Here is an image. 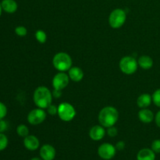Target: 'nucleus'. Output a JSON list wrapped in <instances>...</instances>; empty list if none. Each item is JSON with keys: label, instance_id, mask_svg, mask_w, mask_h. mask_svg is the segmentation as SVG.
<instances>
[{"label": "nucleus", "instance_id": "f257e3e1", "mask_svg": "<svg viewBox=\"0 0 160 160\" xmlns=\"http://www.w3.org/2000/svg\"><path fill=\"white\" fill-rule=\"evenodd\" d=\"M98 122L104 128L115 126L119 119L118 110L113 106H106L98 113Z\"/></svg>", "mask_w": 160, "mask_h": 160}, {"label": "nucleus", "instance_id": "f03ea898", "mask_svg": "<svg viewBox=\"0 0 160 160\" xmlns=\"http://www.w3.org/2000/svg\"><path fill=\"white\" fill-rule=\"evenodd\" d=\"M52 93L45 86L37 88L34 92L33 99L34 104L41 109H47L52 102Z\"/></svg>", "mask_w": 160, "mask_h": 160}, {"label": "nucleus", "instance_id": "7ed1b4c3", "mask_svg": "<svg viewBox=\"0 0 160 160\" xmlns=\"http://www.w3.org/2000/svg\"><path fill=\"white\" fill-rule=\"evenodd\" d=\"M52 64L55 69L59 72L68 71L72 67V59L69 54L66 52H58L52 59Z\"/></svg>", "mask_w": 160, "mask_h": 160}, {"label": "nucleus", "instance_id": "20e7f679", "mask_svg": "<svg viewBox=\"0 0 160 160\" xmlns=\"http://www.w3.org/2000/svg\"><path fill=\"white\" fill-rule=\"evenodd\" d=\"M127 13L123 9H116L111 12L109 17V23L111 28L118 29L126 22Z\"/></svg>", "mask_w": 160, "mask_h": 160}, {"label": "nucleus", "instance_id": "39448f33", "mask_svg": "<svg viewBox=\"0 0 160 160\" xmlns=\"http://www.w3.org/2000/svg\"><path fill=\"white\" fill-rule=\"evenodd\" d=\"M57 114L62 121L70 122L74 119L76 116V110L70 103L62 102L58 106Z\"/></svg>", "mask_w": 160, "mask_h": 160}, {"label": "nucleus", "instance_id": "423d86ee", "mask_svg": "<svg viewBox=\"0 0 160 160\" xmlns=\"http://www.w3.org/2000/svg\"><path fill=\"white\" fill-rule=\"evenodd\" d=\"M120 69L123 73L131 75L135 73L138 70V61L132 56H124L120 61Z\"/></svg>", "mask_w": 160, "mask_h": 160}, {"label": "nucleus", "instance_id": "0eeeda50", "mask_svg": "<svg viewBox=\"0 0 160 160\" xmlns=\"http://www.w3.org/2000/svg\"><path fill=\"white\" fill-rule=\"evenodd\" d=\"M47 114L43 109L38 108L31 110L28 115V121L31 125H38L45 121Z\"/></svg>", "mask_w": 160, "mask_h": 160}, {"label": "nucleus", "instance_id": "6e6552de", "mask_svg": "<svg viewBox=\"0 0 160 160\" xmlns=\"http://www.w3.org/2000/svg\"><path fill=\"white\" fill-rule=\"evenodd\" d=\"M117 153V148L114 145L109 143H103L98 147V155L104 160L112 159Z\"/></svg>", "mask_w": 160, "mask_h": 160}, {"label": "nucleus", "instance_id": "1a4fd4ad", "mask_svg": "<svg viewBox=\"0 0 160 160\" xmlns=\"http://www.w3.org/2000/svg\"><path fill=\"white\" fill-rule=\"evenodd\" d=\"M70 80L68 74L65 73L64 72H59V73H56L53 77L52 82L53 88L56 90L62 91V89L67 88L70 82Z\"/></svg>", "mask_w": 160, "mask_h": 160}, {"label": "nucleus", "instance_id": "9d476101", "mask_svg": "<svg viewBox=\"0 0 160 160\" xmlns=\"http://www.w3.org/2000/svg\"><path fill=\"white\" fill-rule=\"evenodd\" d=\"M39 153L40 157L43 160H53L56 157V152L52 145L45 144L41 147Z\"/></svg>", "mask_w": 160, "mask_h": 160}, {"label": "nucleus", "instance_id": "9b49d317", "mask_svg": "<svg viewBox=\"0 0 160 160\" xmlns=\"http://www.w3.org/2000/svg\"><path fill=\"white\" fill-rule=\"evenodd\" d=\"M105 134H106L105 128L101 124L92 127L89 131V136H90L91 139L95 141V142L101 141L105 137Z\"/></svg>", "mask_w": 160, "mask_h": 160}, {"label": "nucleus", "instance_id": "f8f14e48", "mask_svg": "<svg viewBox=\"0 0 160 160\" xmlns=\"http://www.w3.org/2000/svg\"><path fill=\"white\" fill-rule=\"evenodd\" d=\"M23 145L29 151H35L39 148L40 142L34 135H28L23 139Z\"/></svg>", "mask_w": 160, "mask_h": 160}, {"label": "nucleus", "instance_id": "ddd939ff", "mask_svg": "<svg viewBox=\"0 0 160 160\" xmlns=\"http://www.w3.org/2000/svg\"><path fill=\"white\" fill-rule=\"evenodd\" d=\"M138 118L140 120V121L142 122V123H149L151 122H152V120H154L155 116L152 111L145 108V109H142L139 111Z\"/></svg>", "mask_w": 160, "mask_h": 160}, {"label": "nucleus", "instance_id": "4468645a", "mask_svg": "<svg viewBox=\"0 0 160 160\" xmlns=\"http://www.w3.org/2000/svg\"><path fill=\"white\" fill-rule=\"evenodd\" d=\"M68 76L71 81L79 82L84 78V72L78 67H72L68 70Z\"/></svg>", "mask_w": 160, "mask_h": 160}, {"label": "nucleus", "instance_id": "2eb2a0df", "mask_svg": "<svg viewBox=\"0 0 160 160\" xmlns=\"http://www.w3.org/2000/svg\"><path fill=\"white\" fill-rule=\"evenodd\" d=\"M156 153L152 148H142L138 152L137 155V160H155Z\"/></svg>", "mask_w": 160, "mask_h": 160}, {"label": "nucleus", "instance_id": "dca6fc26", "mask_svg": "<svg viewBox=\"0 0 160 160\" xmlns=\"http://www.w3.org/2000/svg\"><path fill=\"white\" fill-rule=\"evenodd\" d=\"M1 6L2 10L7 13H14L18 8V5L15 0H2Z\"/></svg>", "mask_w": 160, "mask_h": 160}, {"label": "nucleus", "instance_id": "f3484780", "mask_svg": "<svg viewBox=\"0 0 160 160\" xmlns=\"http://www.w3.org/2000/svg\"><path fill=\"white\" fill-rule=\"evenodd\" d=\"M152 102V97L149 94H142L137 99V105L141 109H145L148 108L151 105Z\"/></svg>", "mask_w": 160, "mask_h": 160}, {"label": "nucleus", "instance_id": "a211bd4d", "mask_svg": "<svg viewBox=\"0 0 160 160\" xmlns=\"http://www.w3.org/2000/svg\"><path fill=\"white\" fill-rule=\"evenodd\" d=\"M138 64L144 70H149L153 67V59L148 56H142L138 60Z\"/></svg>", "mask_w": 160, "mask_h": 160}, {"label": "nucleus", "instance_id": "6ab92c4d", "mask_svg": "<svg viewBox=\"0 0 160 160\" xmlns=\"http://www.w3.org/2000/svg\"><path fill=\"white\" fill-rule=\"evenodd\" d=\"M17 133L20 137L25 138L29 135V129L24 124H20L17 128Z\"/></svg>", "mask_w": 160, "mask_h": 160}, {"label": "nucleus", "instance_id": "aec40b11", "mask_svg": "<svg viewBox=\"0 0 160 160\" xmlns=\"http://www.w3.org/2000/svg\"><path fill=\"white\" fill-rule=\"evenodd\" d=\"M35 38L41 44H44L47 41V34L42 30H38L35 32Z\"/></svg>", "mask_w": 160, "mask_h": 160}, {"label": "nucleus", "instance_id": "412c9836", "mask_svg": "<svg viewBox=\"0 0 160 160\" xmlns=\"http://www.w3.org/2000/svg\"><path fill=\"white\" fill-rule=\"evenodd\" d=\"M8 143H9V141H8L7 137L3 133H0V152L6 149Z\"/></svg>", "mask_w": 160, "mask_h": 160}, {"label": "nucleus", "instance_id": "4be33fe9", "mask_svg": "<svg viewBox=\"0 0 160 160\" xmlns=\"http://www.w3.org/2000/svg\"><path fill=\"white\" fill-rule=\"evenodd\" d=\"M15 33L20 37H25L28 34V30L23 26H18L15 28Z\"/></svg>", "mask_w": 160, "mask_h": 160}, {"label": "nucleus", "instance_id": "5701e85b", "mask_svg": "<svg viewBox=\"0 0 160 160\" xmlns=\"http://www.w3.org/2000/svg\"><path fill=\"white\" fill-rule=\"evenodd\" d=\"M152 97V102L154 104L160 108V88L155 91Z\"/></svg>", "mask_w": 160, "mask_h": 160}, {"label": "nucleus", "instance_id": "b1692460", "mask_svg": "<svg viewBox=\"0 0 160 160\" xmlns=\"http://www.w3.org/2000/svg\"><path fill=\"white\" fill-rule=\"evenodd\" d=\"M152 150L155 153H160V139H156L153 141L151 146Z\"/></svg>", "mask_w": 160, "mask_h": 160}, {"label": "nucleus", "instance_id": "393cba45", "mask_svg": "<svg viewBox=\"0 0 160 160\" xmlns=\"http://www.w3.org/2000/svg\"><path fill=\"white\" fill-rule=\"evenodd\" d=\"M47 112L51 116H55L58 113V106L51 104L47 108Z\"/></svg>", "mask_w": 160, "mask_h": 160}, {"label": "nucleus", "instance_id": "a878e982", "mask_svg": "<svg viewBox=\"0 0 160 160\" xmlns=\"http://www.w3.org/2000/svg\"><path fill=\"white\" fill-rule=\"evenodd\" d=\"M118 134V131H117V128L115 126L109 127L107 128V134L109 137L114 138Z\"/></svg>", "mask_w": 160, "mask_h": 160}, {"label": "nucleus", "instance_id": "bb28decb", "mask_svg": "<svg viewBox=\"0 0 160 160\" xmlns=\"http://www.w3.org/2000/svg\"><path fill=\"white\" fill-rule=\"evenodd\" d=\"M6 114H7V108H6V105L0 102V120L1 119H4L6 117Z\"/></svg>", "mask_w": 160, "mask_h": 160}, {"label": "nucleus", "instance_id": "cd10ccee", "mask_svg": "<svg viewBox=\"0 0 160 160\" xmlns=\"http://www.w3.org/2000/svg\"><path fill=\"white\" fill-rule=\"evenodd\" d=\"M8 129V123L3 119L0 120V133H4Z\"/></svg>", "mask_w": 160, "mask_h": 160}, {"label": "nucleus", "instance_id": "c85d7f7f", "mask_svg": "<svg viewBox=\"0 0 160 160\" xmlns=\"http://www.w3.org/2000/svg\"><path fill=\"white\" fill-rule=\"evenodd\" d=\"M115 147L116 148H117V150H118V151H122V150L124 149L125 148L124 142H123V141H120V142H118L117 144H116Z\"/></svg>", "mask_w": 160, "mask_h": 160}, {"label": "nucleus", "instance_id": "c756f323", "mask_svg": "<svg viewBox=\"0 0 160 160\" xmlns=\"http://www.w3.org/2000/svg\"><path fill=\"white\" fill-rule=\"evenodd\" d=\"M62 92V91L56 90V89H54V90H53V92H52V96L56 98H60V97L62 96V92Z\"/></svg>", "mask_w": 160, "mask_h": 160}, {"label": "nucleus", "instance_id": "7c9ffc66", "mask_svg": "<svg viewBox=\"0 0 160 160\" xmlns=\"http://www.w3.org/2000/svg\"><path fill=\"white\" fill-rule=\"evenodd\" d=\"M155 121H156L157 127L160 128V110L156 113V117H155Z\"/></svg>", "mask_w": 160, "mask_h": 160}, {"label": "nucleus", "instance_id": "2f4dec72", "mask_svg": "<svg viewBox=\"0 0 160 160\" xmlns=\"http://www.w3.org/2000/svg\"><path fill=\"white\" fill-rule=\"evenodd\" d=\"M31 160H43L42 158H38V157H34L32 158Z\"/></svg>", "mask_w": 160, "mask_h": 160}, {"label": "nucleus", "instance_id": "473e14b6", "mask_svg": "<svg viewBox=\"0 0 160 160\" xmlns=\"http://www.w3.org/2000/svg\"><path fill=\"white\" fill-rule=\"evenodd\" d=\"M2 6H1V3H0V17H1V14H2Z\"/></svg>", "mask_w": 160, "mask_h": 160}]
</instances>
